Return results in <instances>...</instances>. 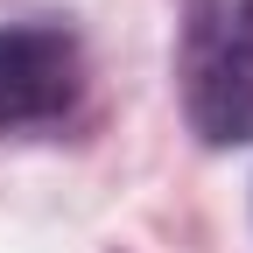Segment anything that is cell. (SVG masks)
<instances>
[{"label": "cell", "mask_w": 253, "mask_h": 253, "mask_svg": "<svg viewBox=\"0 0 253 253\" xmlns=\"http://www.w3.org/2000/svg\"><path fill=\"white\" fill-rule=\"evenodd\" d=\"M183 120L204 148L253 141V0H190L176 49Z\"/></svg>", "instance_id": "cell-1"}, {"label": "cell", "mask_w": 253, "mask_h": 253, "mask_svg": "<svg viewBox=\"0 0 253 253\" xmlns=\"http://www.w3.org/2000/svg\"><path fill=\"white\" fill-rule=\"evenodd\" d=\"M84 91L78 36L56 21H0V134L56 126Z\"/></svg>", "instance_id": "cell-2"}]
</instances>
